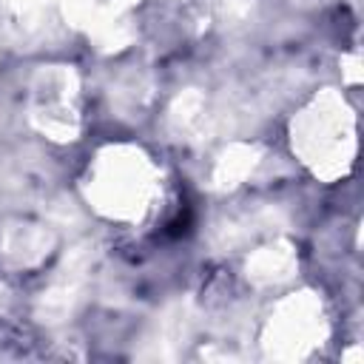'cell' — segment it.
<instances>
[{
  "label": "cell",
  "mask_w": 364,
  "mask_h": 364,
  "mask_svg": "<svg viewBox=\"0 0 364 364\" xmlns=\"http://www.w3.org/2000/svg\"><path fill=\"white\" fill-rule=\"evenodd\" d=\"M188 228H191V208L185 205V208H179V213L168 222V236H182V233H188Z\"/></svg>",
  "instance_id": "1"
}]
</instances>
